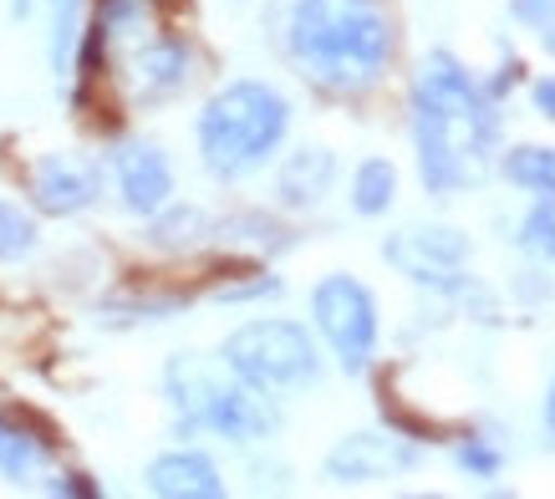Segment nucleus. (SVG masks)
<instances>
[{"mask_svg": "<svg viewBox=\"0 0 555 499\" xmlns=\"http://www.w3.org/2000/svg\"><path fill=\"white\" fill-rule=\"evenodd\" d=\"M500 143L494 92L474 82L449 51L423 56L413 77V153L434 194H459L485 183Z\"/></svg>", "mask_w": 555, "mask_h": 499, "instance_id": "f257e3e1", "label": "nucleus"}, {"mask_svg": "<svg viewBox=\"0 0 555 499\" xmlns=\"http://www.w3.org/2000/svg\"><path fill=\"white\" fill-rule=\"evenodd\" d=\"M286 47L317 87L352 98L392 62V21L377 0H296Z\"/></svg>", "mask_w": 555, "mask_h": 499, "instance_id": "f03ea898", "label": "nucleus"}, {"mask_svg": "<svg viewBox=\"0 0 555 499\" xmlns=\"http://www.w3.org/2000/svg\"><path fill=\"white\" fill-rule=\"evenodd\" d=\"M291 133V102L270 82H230L204 102L194 138H199V158L215 179L235 183L250 179L275 158V149Z\"/></svg>", "mask_w": 555, "mask_h": 499, "instance_id": "7ed1b4c3", "label": "nucleus"}, {"mask_svg": "<svg viewBox=\"0 0 555 499\" xmlns=\"http://www.w3.org/2000/svg\"><path fill=\"white\" fill-rule=\"evenodd\" d=\"M164 393L184 433H215L230 444H260L281 428V413L266 393L240 383L224 362H209L199 351H179L164 367Z\"/></svg>", "mask_w": 555, "mask_h": 499, "instance_id": "20e7f679", "label": "nucleus"}, {"mask_svg": "<svg viewBox=\"0 0 555 499\" xmlns=\"http://www.w3.org/2000/svg\"><path fill=\"white\" fill-rule=\"evenodd\" d=\"M219 362L230 367L240 383L266 393V398L306 393L321 378V351L311 342V332L296 327V321H275V317L235 327V332L224 336V347H219Z\"/></svg>", "mask_w": 555, "mask_h": 499, "instance_id": "39448f33", "label": "nucleus"}, {"mask_svg": "<svg viewBox=\"0 0 555 499\" xmlns=\"http://www.w3.org/2000/svg\"><path fill=\"white\" fill-rule=\"evenodd\" d=\"M311 317L341 372L362 378L377 357V300L357 276H326L311 291Z\"/></svg>", "mask_w": 555, "mask_h": 499, "instance_id": "423d86ee", "label": "nucleus"}, {"mask_svg": "<svg viewBox=\"0 0 555 499\" xmlns=\"http://www.w3.org/2000/svg\"><path fill=\"white\" fill-rule=\"evenodd\" d=\"M387 266L408 276L413 285L443 291V296H464V266H469V240L449 225H408V230L383 240Z\"/></svg>", "mask_w": 555, "mask_h": 499, "instance_id": "0eeeda50", "label": "nucleus"}, {"mask_svg": "<svg viewBox=\"0 0 555 499\" xmlns=\"http://www.w3.org/2000/svg\"><path fill=\"white\" fill-rule=\"evenodd\" d=\"M423 459V449L413 438H398V433H383V428H362V433H347L337 449L326 453V479L332 484H377V479H392V474H408V469Z\"/></svg>", "mask_w": 555, "mask_h": 499, "instance_id": "6e6552de", "label": "nucleus"}, {"mask_svg": "<svg viewBox=\"0 0 555 499\" xmlns=\"http://www.w3.org/2000/svg\"><path fill=\"white\" fill-rule=\"evenodd\" d=\"M113 183H118V200L128 215L153 219L173 200V164L164 158L158 143L128 138V143L113 149Z\"/></svg>", "mask_w": 555, "mask_h": 499, "instance_id": "1a4fd4ad", "label": "nucleus"}, {"mask_svg": "<svg viewBox=\"0 0 555 499\" xmlns=\"http://www.w3.org/2000/svg\"><path fill=\"white\" fill-rule=\"evenodd\" d=\"M128 77H133L138 102H169L189 87V47L179 36H143L133 41L128 56Z\"/></svg>", "mask_w": 555, "mask_h": 499, "instance_id": "9d476101", "label": "nucleus"}, {"mask_svg": "<svg viewBox=\"0 0 555 499\" xmlns=\"http://www.w3.org/2000/svg\"><path fill=\"white\" fill-rule=\"evenodd\" d=\"M98 168L82 164V158H67V153H51L31 168V200L41 215H82L87 204L98 200Z\"/></svg>", "mask_w": 555, "mask_h": 499, "instance_id": "9b49d317", "label": "nucleus"}, {"mask_svg": "<svg viewBox=\"0 0 555 499\" xmlns=\"http://www.w3.org/2000/svg\"><path fill=\"white\" fill-rule=\"evenodd\" d=\"M149 495L158 499H219L224 495V479L209 453H194V449H173V453H158L143 474Z\"/></svg>", "mask_w": 555, "mask_h": 499, "instance_id": "f8f14e48", "label": "nucleus"}, {"mask_svg": "<svg viewBox=\"0 0 555 499\" xmlns=\"http://www.w3.org/2000/svg\"><path fill=\"white\" fill-rule=\"evenodd\" d=\"M337 183V153L326 149H296L275 174V194L286 209H317Z\"/></svg>", "mask_w": 555, "mask_h": 499, "instance_id": "ddd939ff", "label": "nucleus"}, {"mask_svg": "<svg viewBox=\"0 0 555 499\" xmlns=\"http://www.w3.org/2000/svg\"><path fill=\"white\" fill-rule=\"evenodd\" d=\"M82 51V0H51L47 11V56L56 77H72Z\"/></svg>", "mask_w": 555, "mask_h": 499, "instance_id": "4468645a", "label": "nucleus"}, {"mask_svg": "<svg viewBox=\"0 0 555 499\" xmlns=\"http://www.w3.org/2000/svg\"><path fill=\"white\" fill-rule=\"evenodd\" d=\"M153 21L149 0H102L98 26H92V47H118V41H143Z\"/></svg>", "mask_w": 555, "mask_h": 499, "instance_id": "2eb2a0df", "label": "nucleus"}, {"mask_svg": "<svg viewBox=\"0 0 555 499\" xmlns=\"http://www.w3.org/2000/svg\"><path fill=\"white\" fill-rule=\"evenodd\" d=\"M392 200H398V168L387 164V158H367L352 174V209L362 219H377L392 209Z\"/></svg>", "mask_w": 555, "mask_h": 499, "instance_id": "dca6fc26", "label": "nucleus"}, {"mask_svg": "<svg viewBox=\"0 0 555 499\" xmlns=\"http://www.w3.org/2000/svg\"><path fill=\"white\" fill-rule=\"evenodd\" d=\"M505 179L530 189L540 204H555V149H535V143H525V149L505 153Z\"/></svg>", "mask_w": 555, "mask_h": 499, "instance_id": "f3484780", "label": "nucleus"}, {"mask_svg": "<svg viewBox=\"0 0 555 499\" xmlns=\"http://www.w3.org/2000/svg\"><path fill=\"white\" fill-rule=\"evenodd\" d=\"M41 464H47V444H41L36 433H26L21 423H5V418H0V479L26 484Z\"/></svg>", "mask_w": 555, "mask_h": 499, "instance_id": "a211bd4d", "label": "nucleus"}, {"mask_svg": "<svg viewBox=\"0 0 555 499\" xmlns=\"http://www.w3.org/2000/svg\"><path fill=\"white\" fill-rule=\"evenodd\" d=\"M199 234H209V219H204V209H194V204H164L158 215H153V230L149 240L158 250H189V245H199Z\"/></svg>", "mask_w": 555, "mask_h": 499, "instance_id": "6ab92c4d", "label": "nucleus"}, {"mask_svg": "<svg viewBox=\"0 0 555 499\" xmlns=\"http://www.w3.org/2000/svg\"><path fill=\"white\" fill-rule=\"evenodd\" d=\"M36 250V225L31 215L21 209V204L0 200V266H11V260H26Z\"/></svg>", "mask_w": 555, "mask_h": 499, "instance_id": "aec40b11", "label": "nucleus"}, {"mask_svg": "<svg viewBox=\"0 0 555 499\" xmlns=\"http://www.w3.org/2000/svg\"><path fill=\"white\" fill-rule=\"evenodd\" d=\"M520 245L535 255L540 266H555V204H540V209H530Z\"/></svg>", "mask_w": 555, "mask_h": 499, "instance_id": "412c9836", "label": "nucleus"}, {"mask_svg": "<svg viewBox=\"0 0 555 499\" xmlns=\"http://www.w3.org/2000/svg\"><path fill=\"white\" fill-rule=\"evenodd\" d=\"M509 11H515V21H520V26H530V31H535L540 47L555 51V0H509Z\"/></svg>", "mask_w": 555, "mask_h": 499, "instance_id": "4be33fe9", "label": "nucleus"}, {"mask_svg": "<svg viewBox=\"0 0 555 499\" xmlns=\"http://www.w3.org/2000/svg\"><path fill=\"white\" fill-rule=\"evenodd\" d=\"M500 464H505V459L489 449L485 438H469V444L459 449V469H464V474H474V479H494V474H500Z\"/></svg>", "mask_w": 555, "mask_h": 499, "instance_id": "5701e85b", "label": "nucleus"}, {"mask_svg": "<svg viewBox=\"0 0 555 499\" xmlns=\"http://www.w3.org/2000/svg\"><path fill=\"white\" fill-rule=\"evenodd\" d=\"M281 281H250V285H235V291H219L224 300H250V296H275Z\"/></svg>", "mask_w": 555, "mask_h": 499, "instance_id": "b1692460", "label": "nucleus"}, {"mask_svg": "<svg viewBox=\"0 0 555 499\" xmlns=\"http://www.w3.org/2000/svg\"><path fill=\"white\" fill-rule=\"evenodd\" d=\"M530 98H535L540 117H555V77H540V82H535V92H530Z\"/></svg>", "mask_w": 555, "mask_h": 499, "instance_id": "393cba45", "label": "nucleus"}, {"mask_svg": "<svg viewBox=\"0 0 555 499\" xmlns=\"http://www.w3.org/2000/svg\"><path fill=\"white\" fill-rule=\"evenodd\" d=\"M51 495H98V484H82V474H67V479L51 484Z\"/></svg>", "mask_w": 555, "mask_h": 499, "instance_id": "a878e982", "label": "nucleus"}, {"mask_svg": "<svg viewBox=\"0 0 555 499\" xmlns=\"http://www.w3.org/2000/svg\"><path fill=\"white\" fill-rule=\"evenodd\" d=\"M540 418H545V438L555 444V383H551V393H545V413Z\"/></svg>", "mask_w": 555, "mask_h": 499, "instance_id": "bb28decb", "label": "nucleus"}, {"mask_svg": "<svg viewBox=\"0 0 555 499\" xmlns=\"http://www.w3.org/2000/svg\"><path fill=\"white\" fill-rule=\"evenodd\" d=\"M31 5H36V0H11V16L26 21V16H31Z\"/></svg>", "mask_w": 555, "mask_h": 499, "instance_id": "cd10ccee", "label": "nucleus"}]
</instances>
